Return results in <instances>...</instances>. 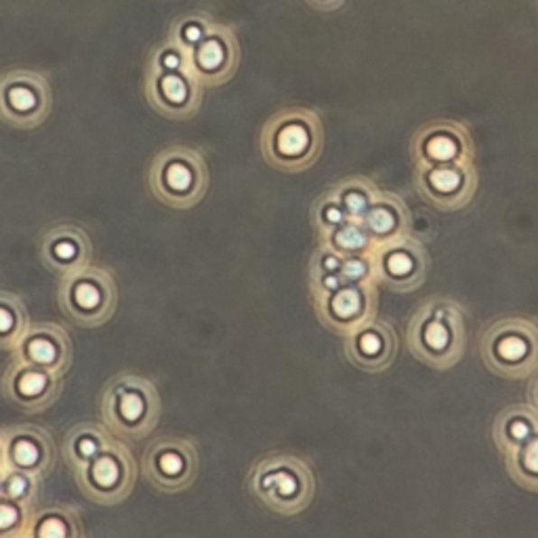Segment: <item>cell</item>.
<instances>
[{"instance_id":"6da1fadb","label":"cell","mask_w":538,"mask_h":538,"mask_svg":"<svg viewBox=\"0 0 538 538\" xmlns=\"http://www.w3.org/2000/svg\"><path fill=\"white\" fill-rule=\"evenodd\" d=\"M324 147L322 120L307 107H286L274 114L261 131L265 162L284 172L307 171Z\"/></svg>"},{"instance_id":"7a4b0ae2","label":"cell","mask_w":538,"mask_h":538,"mask_svg":"<svg viewBox=\"0 0 538 538\" xmlns=\"http://www.w3.org/2000/svg\"><path fill=\"white\" fill-rule=\"evenodd\" d=\"M101 422L118 440H144L160 421V394L153 381L134 373L112 376L99 400Z\"/></svg>"},{"instance_id":"3957f363","label":"cell","mask_w":538,"mask_h":538,"mask_svg":"<svg viewBox=\"0 0 538 538\" xmlns=\"http://www.w3.org/2000/svg\"><path fill=\"white\" fill-rule=\"evenodd\" d=\"M248 492L274 514L297 515L311 503L316 478L305 459L286 452L267 454L251 469Z\"/></svg>"},{"instance_id":"277c9868","label":"cell","mask_w":538,"mask_h":538,"mask_svg":"<svg viewBox=\"0 0 538 538\" xmlns=\"http://www.w3.org/2000/svg\"><path fill=\"white\" fill-rule=\"evenodd\" d=\"M408 348L429 366H454L465 351L463 310L448 299L427 301L408 326Z\"/></svg>"},{"instance_id":"5b68a950","label":"cell","mask_w":538,"mask_h":538,"mask_svg":"<svg viewBox=\"0 0 538 538\" xmlns=\"http://www.w3.org/2000/svg\"><path fill=\"white\" fill-rule=\"evenodd\" d=\"M147 188L164 207L185 210L207 196V160L194 147L172 145L158 152L147 169Z\"/></svg>"},{"instance_id":"8992f818","label":"cell","mask_w":538,"mask_h":538,"mask_svg":"<svg viewBox=\"0 0 538 538\" xmlns=\"http://www.w3.org/2000/svg\"><path fill=\"white\" fill-rule=\"evenodd\" d=\"M57 303L63 316L82 329H97L114 316L118 307V286L112 272L87 265L61 275Z\"/></svg>"},{"instance_id":"52a82bcc","label":"cell","mask_w":538,"mask_h":538,"mask_svg":"<svg viewBox=\"0 0 538 538\" xmlns=\"http://www.w3.org/2000/svg\"><path fill=\"white\" fill-rule=\"evenodd\" d=\"M482 360L505 379H526L538 368V326L507 318L492 324L482 337Z\"/></svg>"},{"instance_id":"ba28073f","label":"cell","mask_w":538,"mask_h":538,"mask_svg":"<svg viewBox=\"0 0 538 538\" xmlns=\"http://www.w3.org/2000/svg\"><path fill=\"white\" fill-rule=\"evenodd\" d=\"M134 459L123 440L114 438L106 450L88 463L76 467L74 478L88 501L112 507L131 496L134 488Z\"/></svg>"},{"instance_id":"9c48e42d","label":"cell","mask_w":538,"mask_h":538,"mask_svg":"<svg viewBox=\"0 0 538 538\" xmlns=\"http://www.w3.org/2000/svg\"><path fill=\"white\" fill-rule=\"evenodd\" d=\"M49 80L34 70H13L0 76V120L15 129H34L51 114Z\"/></svg>"},{"instance_id":"30bf717a","label":"cell","mask_w":538,"mask_h":538,"mask_svg":"<svg viewBox=\"0 0 538 538\" xmlns=\"http://www.w3.org/2000/svg\"><path fill=\"white\" fill-rule=\"evenodd\" d=\"M141 469L147 482L166 495L188 490L200 469V454L191 440L166 435L144 452Z\"/></svg>"},{"instance_id":"8fae6325","label":"cell","mask_w":538,"mask_h":538,"mask_svg":"<svg viewBox=\"0 0 538 538\" xmlns=\"http://www.w3.org/2000/svg\"><path fill=\"white\" fill-rule=\"evenodd\" d=\"M414 188L435 209L460 210L473 200L478 191L476 164L414 166Z\"/></svg>"},{"instance_id":"7c38bea8","label":"cell","mask_w":538,"mask_h":538,"mask_svg":"<svg viewBox=\"0 0 538 538\" xmlns=\"http://www.w3.org/2000/svg\"><path fill=\"white\" fill-rule=\"evenodd\" d=\"M410 156L414 166L473 162L471 131L457 120H433L414 133Z\"/></svg>"},{"instance_id":"4fadbf2b","label":"cell","mask_w":538,"mask_h":538,"mask_svg":"<svg viewBox=\"0 0 538 538\" xmlns=\"http://www.w3.org/2000/svg\"><path fill=\"white\" fill-rule=\"evenodd\" d=\"M375 280L385 284L392 291H414L422 284L427 274V255L421 242L413 236H400V238L375 245L373 253Z\"/></svg>"},{"instance_id":"5bb4252c","label":"cell","mask_w":538,"mask_h":538,"mask_svg":"<svg viewBox=\"0 0 538 538\" xmlns=\"http://www.w3.org/2000/svg\"><path fill=\"white\" fill-rule=\"evenodd\" d=\"M63 376H57L49 370L32 366L17 357L6 366L0 376V392L13 406L23 413H42L53 406L61 395Z\"/></svg>"},{"instance_id":"9a60e30c","label":"cell","mask_w":538,"mask_h":538,"mask_svg":"<svg viewBox=\"0 0 538 538\" xmlns=\"http://www.w3.org/2000/svg\"><path fill=\"white\" fill-rule=\"evenodd\" d=\"M204 85L196 79L190 68L172 70V72L145 74V97L150 106L164 118L188 120L202 104Z\"/></svg>"},{"instance_id":"2e32d148","label":"cell","mask_w":538,"mask_h":538,"mask_svg":"<svg viewBox=\"0 0 538 538\" xmlns=\"http://www.w3.org/2000/svg\"><path fill=\"white\" fill-rule=\"evenodd\" d=\"M313 305H316L318 318L329 329L341 332L345 337L351 330L360 329L362 324L375 320V282H368V284H343L337 291L316 292L313 294Z\"/></svg>"},{"instance_id":"e0dca14e","label":"cell","mask_w":538,"mask_h":538,"mask_svg":"<svg viewBox=\"0 0 538 538\" xmlns=\"http://www.w3.org/2000/svg\"><path fill=\"white\" fill-rule=\"evenodd\" d=\"M240 63V44L234 28L213 23L204 41L190 53V70L204 87H219L232 79Z\"/></svg>"},{"instance_id":"ac0fdd59","label":"cell","mask_w":538,"mask_h":538,"mask_svg":"<svg viewBox=\"0 0 538 538\" xmlns=\"http://www.w3.org/2000/svg\"><path fill=\"white\" fill-rule=\"evenodd\" d=\"M15 357L57 376H66L74 357L72 339L60 324L34 322L15 348Z\"/></svg>"},{"instance_id":"d6986e66","label":"cell","mask_w":538,"mask_h":538,"mask_svg":"<svg viewBox=\"0 0 538 538\" xmlns=\"http://www.w3.org/2000/svg\"><path fill=\"white\" fill-rule=\"evenodd\" d=\"M6 469L30 473L44 479L55 465V444L49 431L36 425L5 429Z\"/></svg>"},{"instance_id":"ffe728a7","label":"cell","mask_w":538,"mask_h":538,"mask_svg":"<svg viewBox=\"0 0 538 538\" xmlns=\"http://www.w3.org/2000/svg\"><path fill=\"white\" fill-rule=\"evenodd\" d=\"M41 259L51 272L66 275L91 265L93 245L85 229L72 223L49 227L41 240Z\"/></svg>"},{"instance_id":"44dd1931","label":"cell","mask_w":538,"mask_h":538,"mask_svg":"<svg viewBox=\"0 0 538 538\" xmlns=\"http://www.w3.org/2000/svg\"><path fill=\"white\" fill-rule=\"evenodd\" d=\"M395 354H398V339H395L392 326L385 322L370 320L360 329L345 335L348 360L368 373H379V370L392 366Z\"/></svg>"},{"instance_id":"7402d4cb","label":"cell","mask_w":538,"mask_h":538,"mask_svg":"<svg viewBox=\"0 0 538 538\" xmlns=\"http://www.w3.org/2000/svg\"><path fill=\"white\" fill-rule=\"evenodd\" d=\"M362 223L373 236L375 245H381V242L395 240L410 232V213L400 196L379 190Z\"/></svg>"},{"instance_id":"603a6c76","label":"cell","mask_w":538,"mask_h":538,"mask_svg":"<svg viewBox=\"0 0 538 538\" xmlns=\"http://www.w3.org/2000/svg\"><path fill=\"white\" fill-rule=\"evenodd\" d=\"M116 438V435L110 433L104 422H79L70 429L66 440H63V457H66V463L76 467L88 463V460L97 457L101 450H106L110 446V441Z\"/></svg>"},{"instance_id":"cb8c5ba5","label":"cell","mask_w":538,"mask_h":538,"mask_svg":"<svg viewBox=\"0 0 538 538\" xmlns=\"http://www.w3.org/2000/svg\"><path fill=\"white\" fill-rule=\"evenodd\" d=\"M30 538H85L80 515L68 505H49L32 515Z\"/></svg>"},{"instance_id":"d4e9b609","label":"cell","mask_w":538,"mask_h":538,"mask_svg":"<svg viewBox=\"0 0 538 538\" xmlns=\"http://www.w3.org/2000/svg\"><path fill=\"white\" fill-rule=\"evenodd\" d=\"M538 427V413L533 406L505 408L495 422V441L503 454L524 444Z\"/></svg>"},{"instance_id":"484cf974","label":"cell","mask_w":538,"mask_h":538,"mask_svg":"<svg viewBox=\"0 0 538 538\" xmlns=\"http://www.w3.org/2000/svg\"><path fill=\"white\" fill-rule=\"evenodd\" d=\"M330 191L349 221H362L375 196L379 194V188L366 177H348L332 185Z\"/></svg>"},{"instance_id":"4316f807","label":"cell","mask_w":538,"mask_h":538,"mask_svg":"<svg viewBox=\"0 0 538 538\" xmlns=\"http://www.w3.org/2000/svg\"><path fill=\"white\" fill-rule=\"evenodd\" d=\"M30 324L23 301L17 294L0 291V349L15 351Z\"/></svg>"},{"instance_id":"83f0119b","label":"cell","mask_w":538,"mask_h":538,"mask_svg":"<svg viewBox=\"0 0 538 538\" xmlns=\"http://www.w3.org/2000/svg\"><path fill=\"white\" fill-rule=\"evenodd\" d=\"M320 245L332 248V251L349 257V255H368L373 253L375 240L364 227L362 221H345L341 227L320 238Z\"/></svg>"},{"instance_id":"f1b7e54d","label":"cell","mask_w":538,"mask_h":538,"mask_svg":"<svg viewBox=\"0 0 538 538\" xmlns=\"http://www.w3.org/2000/svg\"><path fill=\"white\" fill-rule=\"evenodd\" d=\"M505 463L517 484L538 492V427L524 444L505 454Z\"/></svg>"},{"instance_id":"f546056e","label":"cell","mask_w":538,"mask_h":538,"mask_svg":"<svg viewBox=\"0 0 538 538\" xmlns=\"http://www.w3.org/2000/svg\"><path fill=\"white\" fill-rule=\"evenodd\" d=\"M213 23L215 19L204 15V13H190V15L179 17L177 22L172 23L169 38H172L179 47H183L188 53H191V51L204 41V36L213 28Z\"/></svg>"},{"instance_id":"4dcf8cb0","label":"cell","mask_w":538,"mask_h":538,"mask_svg":"<svg viewBox=\"0 0 538 538\" xmlns=\"http://www.w3.org/2000/svg\"><path fill=\"white\" fill-rule=\"evenodd\" d=\"M34 505L17 503L13 498L0 496V538H17L28 534Z\"/></svg>"},{"instance_id":"1f68e13d","label":"cell","mask_w":538,"mask_h":538,"mask_svg":"<svg viewBox=\"0 0 538 538\" xmlns=\"http://www.w3.org/2000/svg\"><path fill=\"white\" fill-rule=\"evenodd\" d=\"M345 221L349 219L348 215L343 213L341 204L337 202V198L332 196L330 190H326L311 207V223H313V229H316L318 238H324V236L335 232V229L341 227Z\"/></svg>"},{"instance_id":"d6a6232c","label":"cell","mask_w":538,"mask_h":538,"mask_svg":"<svg viewBox=\"0 0 538 538\" xmlns=\"http://www.w3.org/2000/svg\"><path fill=\"white\" fill-rule=\"evenodd\" d=\"M42 479L36 476H30V473L6 469L3 476V496L13 498L17 503L25 505H36L38 496H41Z\"/></svg>"},{"instance_id":"836d02e7","label":"cell","mask_w":538,"mask_h":538,"mask_svg":"<svg viewBox=\"0 0 538 538\" xmlns=\"http://www.w3.org/2000/svg\"><path fill=\"white\" fill-rule=\"evenodd\" d=\"M183 68H190V53L183 47H179L172 38L160 42L152 51L150 61H147V70H153V72H172V70Z\"/></svg>"},{"instance_id":"e575fe53","label":"cell","mask_w":538,"mask_h":538,"mask_svg":"<svg viewBox=\"0 0 538 538\" xmlns=\"http://www.w3.org/2000/svg\"><path fill=\"white\" fill-rule=\"evenodd\" d=\"M339 275H341L345 284H368V282H375L373 257H370V253L343 257V265Z\"/></svg>"},{"instance_id":"d590c367","label":"cell","mask_w":538,"mask_h":538,"mask_svg":"<svg viewBox=\"0 0 538 538\" xmlns=\"http://www.w3.org/2000/svg\"><path fill=\"white\" fill-rule=\"evenodd\" d=\"M303 3L310 5L311 9H316V11L330 13V11L341 9V6L345 5V0H303Z\"/></svg>"},{"instance_id":"8d00e7d4","label":"cell","mask_w":538,"mask_h":538,"mask_svg":"<svg viewBox=\"0 0 538 538\" xmlns=\"http://www.w3.org/2000/svg\"><path fill=\"white\" fill-rule=\"evenodd\" d=\"M530 406L538 413V379L530 383Z\"/></svg>"},{"instance_id":"74e56055","label":"cell","mask_w":538,"mask_h":538,"mask_svg":"<svg viewBox=\"0 0 538 538\" xmlns=\"http://www.w3.org/2000/svg\"><path fill=\"white\" fill-rule=\"evenodd\" d=\"M6 469V454H5V429H0V471Z\"/></svg>"},{"instance_id":"f35d334b","label":"cell","mask_w":538,"mask_h":538,"mask_svg":"<svg viewBox=\"0 0 538 538\" xmlns=\"http://www.w3.org/2000/svg\"><path fill=\"white\" fill-rule=\"evenodd\" d=\"M5 471H0V496H3V476H5Z\"/></svg>"},{"instance_id":"ab89813d","label":"cell","mask_w":538,"mask_h":538,"mask_svg":"<svg viewBox=\"0 0 538 538\" xmlns=\"http://www.w3.org/2000/svg\"><path fill=\"white\" fill-rule=\"evenodd\" d=\"M17 538H30V536H28V534H23V536H17Z\"/></svg>"}]
</instances>
